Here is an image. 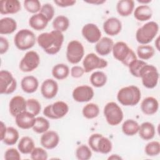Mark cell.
Wrapping results in <instances>:
<instances>
[{
	"mask_svg": "<svg viewBox=\"0 0 160 160\" xmlns=\"http://www.w3.org/2000/svg\"><path fill=\"white\" fill-rule=\"evenodd\" d=\"M62 32L53 30L49 32H42L37 38L38 45L50 55L57 54L61 49L64 42Z\"/></svg>",
	"mask_w": 160,
	"mask_h": 160,
	"instance_id": "6da1fadb",
	"label": "cell"
},
{
	"mask_svg": "<svg viewBox=\"0 0 160 160\" xmlns=\"http://www.w3.org/2000/svg\"><path fill=\"white\" fill-rule=\"evenodd\" d=\"M141 98L139 88L134 85L122 88L117 94L118 101L123 106H134L139 103Z\"/></svg>",
	"mask_w": 160,
	"mask_h": 160,
	"instance_id": "7a4b0ae2",
	"label": "cell"
},
{
	"mask_svg": "<svg viewBox=\"0 0 160 160\" xmlns=\"http://www.w3.org/2000/svg\"><path fill=\"white\" fill-rule=\"evenodd\" d=\"M112 52L114 58L127 67L137 59L133 50L123 41H118L114 44Z\"/></svg>",
	"mask_w": 160,
	"mask_h": 160,
	"instance_id": "3957f363",
	"label": "cell"
},
{
	"mask_svg": "<svg viewBox=\"0 0 160 160\" xmlns=\"http://www.w3.org/2000/svg\"><path fill=\"white\" fill-rule=\"evenodd\" d=\"M159 31V25L155 21H149L138 29L136 32V41L142 45L151 42Z\"/></svg>",
	"mask_w": 160,
	"mask_h": 160,
	"instance_id": "277c9868",
	"label": "cell"
},
{
	"mask_svg": "<svg viewBox=\"0 0 160 160\" xmlns=\"http://www.w3.org/2000/svg\"><path fill=\"white\" fill-rule=\"evenodd\" d=\"M36 41L34 32L28 29L19 30L14 37V43L16 47L21 51L31 49L34 46Z\"/></svg>",
	"mask_w": 160,
	"mask_h": 160,
	"instance_id": "5b68a950",
	"label": "cell"
},
{
	"mask_svg": "<svg viewBox=\"0 0 160 160\" xmlns=\"http://www.w3.org/2000/svg\"><path fill=\"white\" fill-rule=\"evenodd\" d=\"M88 144L93 151L102 154H108L112 148L111 141L101 134H91L88 139Z\"/></svg>",
	"mask_w": 160,
	"mask_h": 160,
	"instance_id": "8992f818",
	"label": "cell"
},
{
	"mask_svg": "<svg viewBox=\"0 0 160 160\" xmlns=\"http://www.w3.org/2000/svg\"><path fill=\"white\" fill-rule=\"evenodd\" d=\"M159 77L157 68L153 65L148 64L143 66L139 74L143 86L148 89H152L157 86Z\"/></svg>",
	"mask_w": 160,
	"mask_h": 160,
	"instance_id": "52a82bcc",
	"label": "cell"
},
{
	"mask_svg": "<svg viewBox=\"0 0 160 160\" xmlns=\"http://www.w3.org/2000/svg\"><path fill=\"white\" fill-rule=\"evenodd\" d=\"M107 122L111 126H117L123 119V112L120 106L114 102H108L103 110Z\"/></svg>",
	"mask_w": 160,
	"mask_h": 160,
	"instance_id": "ba28073f",
	"label": "cell"
},
{
	"mask_svg": "<svg viewBox=\"0 0 160 160\" xmlns=\"http://www.w3.org/2000/svg\"><path fill=\"white\" fill-rule=\"evenodd\" d=\"M69 111L67 103L62 101H56L46 106L43 110V114L51 119H58L65 116Z\"/></svg>",
	"mask_w": 160,
	"mask_h": 160,
	"instance_id": "9c48e42d",
	"label": "cell"
},
{
	"mask_svg": "<svg viewBox=\"0 0 160 160\" xmlns=\"http://www.w3.org/2000/svg\"><path fill=\"white\" fill-rule=\"evenodd\" d=\"M66 58L69 62L76 64L79 63L84 55V48L81 42L77 40L70 41L66 49Z\"/></svg>",
	"mask_w": 160,
	"mask_h": 160,
	"instance_id": "30bf717a",
	"label": "cell"
},
{
	"mask_svg": "<svg viewBox=\"0 0 160 160\" xmlns=\"http://www.w3.org/2000/svg\"><path fill=\"white\" fill-rule=\"evenodd\" d=\"M17 88V81L12 74L7 70L0 71V93L1 94H10Z\"/></svg>",
	"mask_w": 160,
	"mask_h": 160,
	"instance_id": "8fae6325",
	"label": "cell"
},
{
	"mask_svg": "<svg viewBox=\"0 0 160 160\" xmlns=\"http://www.w3.org/2000/svg\"><path fill=\"white\" fill-rule=\"evenodd\" d=\"M40 63V58L38 52L34 51H28L19 62V69L24 72H29L36 69Z\"/></svg>",
	"mask_w": 160,
	"mask_h": 160,
	"instance_id": "7c38bea8",
	"label": "cell"
},
{
	"mask_svg": "<svg viewBox=\"0 0 160 160\" xmlns=\"http://www.w3.org/2000/svg\"><path fill=\"white\" fill-rule=\"evenodd\" d=\"M108 62L103 58H101L94 53H89L82 61L84 72L88 73L96 69H103L108 66Z\"/></svg>",
	"mask_w": 160,
	"mask_h": 160,
	"instance_id": "4fadbf2b",
	"label": "cell"
},
{
	"mask_svg": "<svg viewBox=\"0 0 160 160\" xmlns=\"http://www.w3.org/2000/svg\"><path fill=\"white\" fill-rule=\"evenodd\" d=\"M94 94L93 89L88 85H82L76 87L72 93L74 100L78 102L89 101L94 97Z\"/></svg>",
	"mask_w": 160,
	"mask_h": 160,
	"instance_id": "5bb4252c",
	"label": "cell"
},
{
	"mask_svg": "<svg viewBox=\"0 0 160 160\" xmlns=\"http://www.w3.org/2000/svg\"><path fill=\"white\" fill-rule=\"evenodd\" d=\"M81 33L84 38L90 43L97 42L101 38V32L98 26L93 23L84 25Z\"/></svg>",
	"mask_w": 160,
	"mask_h": 160,
	"instance_id": "9a60e30c",
	"label": "cell"
},
{
	"mask_svg": "<svg viewBox=\"0 0 160 160\" xmlns=\"http://www.w3.org/2000/svg\"><path fill=\"white\" fill-rule=\"evenodd\" d=\"M16 125L21 129H28L32 128L35 123V116L28 111H23L15 117Z\"/></svg>",
	"mask_w": 160,
	"mask_h": 160,
	"instance_id": "2e32d148",
	"label": "cell"
},
{
	"mask_svg": "<svg viewBox=\"0 0 160 160\" xmlns=\"http://www.w3.org/2000/svg\"><path fill=\"white\" fill-rule=\"evenodd\" d=\"M58 84L52 79L44 80L41 86V92L46 99L54 98L58 92Z\"/></svg>",
	"mask_w": 160,
	"mask_h": 160,
	"instance_id": "e0dca14e",
	"label": "cell"
},
{
	"mask_svg": "<svg viewBox=\"0 0 160 160\" xmlns=\"http://www.w3.org/2000/svg\"><path fill=\"white\" fill-rule=\"evenodd\" d=\"M41 144L47 149H52L55 148L59 144V134L54 131H47L42 133L40 139Z\"/></svg>",
	"mask_w": 160,
	"mask_h": 160,
	"instance_id": "ac0fdd59",
	"label": "cell"
},
{
	"mask_svg": "<svg viewBox=\"0 0 160 160\" xmlns=\"http://www.w3.org/2000/svg\"><path fill=\"white\" fill-rule=\"evenodd\" d=\"M10 114L16 117L18 114L27 110L26 100L21 96H15L11 98L9 104Z\"/></svg>",
	"mask_w": 160,
	"mask_h": 160,
	"instance_id": "d6986e66",
	"label": "cell"
},
{
	"mask_svg": "<svg viewBox=\"0 0 160 160\" xmlns=\"http://www.w3.org/2000/svg\"><path fill=\"white\" fill-rule=\"evenodd\" d=\"M122 23L121 21L114 17L109 18L103 23V29L105 33L109 36L118 35L121 31Z\"/></svg>",
	"mask_w": 160,
	"mask_h": 160,
	"instance_id": "ffe728a7",
	"label": "cell"
},
{
	"mask_svg": "<svg viewBox=\"0 0 160 160\" xmlns=\"http://www.w3.org/2000/svg\"><path fill=\"white\" fill-rule=\"evenodd\" d=\"M21 3L18 0H2L0 1L1 14H16L21 10Z\"/></svg>",
	"mask_w": 160,
	"mask_h": 160,
	"instance_id": "44dd1931",
	"label": "cell"
},
{
	"mask_svg": "<svg viewBox=\"0 0 160 160\" xmlns=\"http://www.w3.org/2000/svg\"><path fill=\"white\" fill-rule=\"evenodd\" d=\"M159 109V102L154 97H147L141 103V109L146 115H152L157 112Z\"/></svg>",
	"mask_w": 160,
	"mask_h": 160,
	"instance_id": "7402d4cb",
	"label": "cell"
},
{
	"mask_svg": "<svg viewBox=\"0 0 160 160\" xmlns=\"http://www.w3.org/2000/svg\"><path fill=\"white\" fill-rule=\"evenodd\" d=\"M113 46L114 42L112 39L108 37H103L96 42L95 50L101 56H107L112 51Z\"/></svg>",
	"mask_w": 160,
	"mask_h": 160,
	"instance_id": "603a6c76",
	"label": "cell"
},
{
	"mask_svg": "<svg viewBox=\"0 0 160 160\" xmlns=\"http://www.w3.org/2000/svg\"><path fill=\"white\" fill-rule=\"evenodd\" d=\"M49 22V21L41 12L32 15L29 19V26L36 31H41L45 29Z\"/></svg>",
	"mask_w": 160,
	"mask_h": 160,
	"instance_id": "cb8c5ba5",
	"label": "cell"
},
{
	"mask_svg": "<svg viewBox=\"0 0 160 160\" xmlns=\"http://www.w3.org/2000/svg\"><path fill=\"white\" fill-rule=\"evenodd\" d=\"M21 86L24 92L26 93H33L38 89L39 82L36 77L33 76H26L22 79Z\"/></svg>",
	"mask_w": 160,
	"mask_h": 160,
	"instance_id": "d4e9b609",
	"label": "cell"
},
{
	"mask_svg": "<svg viewBox=\"0 0 160 160\" xmlns=\"http://www.w3.org/2000/svg\"><path fill=\"white\" fill-rule=\"evenodd\" d=\"M138 134L141 139L145 141L151 140L156 134L155 127L150 122H144L139 125Z\"/></svg>",
	"mask_w": 160,
	"mask_h": 160,
	"instance_id": "484cf974",
	"label": "cell"
},
{
	"mask_svg": "<svg viewBox=\"0 0 160 160\" xmlns=\"http://www.w3.org/2000/svg\"><path fill=\"white\" fill-rule=\"evenodd\" d=\"M134 8V2L132 0H120L116 4L117 12L122 17H127L131 15Z\"/></svg>",
	"mask_w": 160,
	"mask_h": 160,
	"instance_id": "4316f807",
	"label": "cell"
},
{
	"mask_svg": "<svg viewBox=\"0 0 160 160\" xmlns=\"http://www.w3.org/2000/svg\"><path fill=\"white\" fill-rule=\"evenodd\" d=\"M17 29V22L12 18L6 17L0 20V34H12Z\"/></svg>",
	"mask_w": 160,
	"mask_h": 160,
	"instance_id": "83f0119b",
	"label": "cell"
},
{
	"mask_svg": "<svg viewBox=\"0 0 160 160\" xmlns=\"http://www.w3.org/2000/svg\"><path fill=\"white\" fill-rule=\"evenodd\" d=\"M152 16V11L148 5L138 6L134 11V18L139 21H146L149 20Z\"/></svg>",
	"mask_w": 160,
	"mask_h": 160,
	"instance_id": "f1b7e54d",
	"label": "cell"
},
{
	"mask_svg": "<svg viewBox=\"0 0 160 160\" xmlns=\"http://www.w3.org/2000/svg\"><path fill=\"white\" fill-rule=\"evenodd\" d=\"M34 148V142L33 139L29 136L22 137L18 144V150L24 154H31Z\"/></svg>",
	"mask_w": 160,
	"mask_h": 160,
	"instance_id": "f546056e",
	"label": "cell"
},
{
	"mask_svg": "<svg viewBox=\"0 0 160 160\" xmlns=\"http://www.w3.org/2000/svg\"><path fill=\"white\" fill-rule=\"evenodd\" d=\"M69 74V67L63 63L57 64L52 69V76L58 80H62L66 79Z\"/></svg>",
	"mask_w": 160,
	"mask_h": 160,
	"instance_id": "4dcf8cb0",
	"label": "cell"
},
{
	"mask_svg": "<svg viewBox=\"0 0 160 160\" xmlns=\"http://www.w3.org/2000/svg\"><path fill=\"white\" fill-rule=\"evenodd\" d=\"M122 132L128 136H132L138 132L139 124L137 121L133 119L126 120L122 125Z\"/></svg>",
	"mask_w": 160,
	"mask_h": 160,
	"instance_id": "1f68e13d",
	"label": "cell"
},
{
	"mask_svg": "<svg viewBox=\"0 0 160 160\" xmlns=\"http://www.w3.org/2000/svg\"><path fill=\"white\" fill-rule=\"evenodd\" d=\"M19 138V132L13 127H8L2 141L8 146L15 144Z\"/></svg>",
	"mask_w": 160,
	"mask_h": 160,
	"instance_id": "d6a6232c",
	"label": "cell"
},
{
	"mask_svg": "<svg viewBox=\"0 0 160 160\" xmlns=\"http://www.w3.org/2000/svg\"><path fill=\"white\" fill-rule=\"evenodd\" d=\"M137 55L141 60L151 59L155 54L154 48L150 45H140L137 48Z\"/></svg>",
	"mask_w": 160,
	"mask_h": 160,
	"instance_id": "836d02e7",
	"label": "cell"
},
{
	"mask_svg": "<svg viewBox=\"0 0 160 160\" xmlns=\"http://www.w3.org/2000/svg\"><path fill=\"white\" fill-rule=\"evenodd\" d=\"M69 26V19L63 15H59L56 17L52 21V27L54 30L61 32L66 31Z\"/></svg>",
	"mask_w": 160,
	"mask_h": 160,
	"instance_id": "e575fe53",
	"label": "cell"
},
{
	"mask_svg": "<svg viewBox=\"0 0 160 160\" xmlns=\"http://www.w3.org/2000/svg\"><path fill=\"white\" fill-rule=\"evenodd\" d=\"M91 84L96 88H101L104 86L107 82V76L106 74L100 71L94 72L89 78Z\"/></svg>",
	"mask_w": 160,
	"mask_h": 160,
	"instance_id": "d590c367",
	"label": "cell"
},
{
	"mask_svg": "<svg viewBox=\"0 0 160 160\" xmlns=\"http://www.w3.org/2000/svg\"><path fill=\"white\" fill-rule=\"evenodd\" d=\"M84 118L91 119L96 118L99 114V108L96 104L91 102L85 105L82 110Z\"/></svg>",
	"mask_w": 160,
	"mask_h": 160,
	"instance_id": "8d00e7d4",
	"label": "cell"
},
{
	"mask_svg": "<svg viewBox=\"0 0 160 160\" xmlns=\"http://www.w3.org/2000/svg\"><path fill=\"white\" fill-rule=\"evenodd\" d=\"M50 124L48 120L43 117L36 118V121L33 126L32 130L38 134H41L48 131Z\"/></svg>",
	"mask_w": 160,
	"mask_h": 160,
	"instance_id": "74e56055",
	"label": "cell"
},
{
	"mask_svg": "<svg viewBox=\"0 0 160 160\" xmlns=\"http://www.w3.org/2000/svg\"><path fill=\"white\" fill-rule=\"evenodd\" d=\"M76 156L79 160H88L92 156L91 149L85 144L80 145L76 150Z\"/></svg>",
	"mask_w": 160,
	"mask_h": 160,
	"instance_id": "f35d334b",
	"label": "cell"
},
{
	"mask_svg": "<svg viewBox=\"0 0 160 160\" xmlns=\"http://www.w3.org/2000/svg\"><path fill=\"white\" fill-rule=\"evenodd\" d=\"M146 64L147 63L145 61L136 59V60L133 61L128 66L130 73L136 78H139L140 72L143 66Z\"/></svg>",
	"mask_w": 160,
	"mask_h": 160,
	"instance_id": "ab89813d",
	"label": "cell"
},
{
	"mask_svg": "<svg viewBox=\"0 0 160 160\" xmlns=\"http://www.w3.org/2000/svg\"><path fill=\"white\" fill-rule=\"evenodd\" d=\"M145 153L149 156H156L160 153V143L156 141L148 142L144 148Z\"/></svg>",
	"mask_w": 160,
	"mask_h": 160,
	"instance_id": "60d3db41",
	"label": "cell"
},
{
	"mask_svg": "<svg viewBox=\"0 0 160 160\" xmlns=\"http://www.w3.org/2000/svg\"><path fill=\"white\" fill-rule=\"evenodd\" d=\"M24 7L28 12L36 14L40 11L41 5L38 0H26L24 1Z\"/></svg>",
	"mask_w": 160,
	"mask_h": 160,
	"instance_id": "b9f144b4",
	"label": "cell"
},
{
	"mask_svg": "<svg viewBox=\"0 0 160 160\" xmlns=\"http://www.w3.org/2000/svg\"><path fill=\"white\" fill-rule=\"evenodd\" d=\"M27 111L32 113L35 116L38 115L41 110V105L40 102L35 99L30 98L26 100Z\"/></svg>",
	"mask_w": 160,
	"mask_h": 160,
	"instance_id": "7bdbcfd3",
	"label": "cell"
},
{
	"mask_svg": "<svg viewBox=\"0 0 160 160\" xmlns=\"http://www.w3.org/2000/svg\"><path fill=\"white\" fill-rule=\"evenodd\" d=\"M30 154L31 158L33 160H46L48 158L47 151L39 147L34 148Z\"/></svg>",
	"mask_w": 160,
	"mask_h": 160,
	"instance_id": "ee69618b",
	"label": "cell"
},
{
	"mask_svg": "<svg viewBox=\"0 0 160 160\" xmlns=\"http://www.w3.org/2000/svg\"><path fill=\"white\" fill-rule=\"evenodd\" d=\"M39 12H41L44 16H45L46 18L48 19V20L50 21L51 19H52L54 16L55 10L54 7L51 4L46 3L41 6Z\"/></svg>",
	"mask_w": 160,
	"mask_h": 160,
	"instance_id": "f6af8a7d",
	"label": "cell"
},
{
	"mask_svg": "<svg viewBox=\"0 0 160 160\" xmlns=\"http://www.w3.org/2000/svg\"><path fill=\"white\" fill-rule=\"evenodd\" d=\"M4 159L6 160H20L21 155L19 151L15 148H10L7 149L4 153Z\"/></svg>",
	"mask_w": 160,
	"mask_h": 160,
	"instance_id": "bcb514c9",
	"label": "cell"
},
{
	"mask_svg": "<svg viewBox=\"0 0 160 160\" xmlns=\"http://www.w3.org/2000/svg\"><path fill=\"white\" fill-rule=\"evenodd\" d=\"M84 72V68L79 66H74L71 69V75L74 78H79L82 77Z\"/></svg>",
	"mask_w": 160,
	"mask_h": 160,
	"instance_id": "7dc6e473",
	"label": "cell"
},
{
	"mask_svg": "<svg viewBox=\"0 0 160 160\" xmlns=\"http://www.w3.org/2000/svg\"><path fill=\"white\" fill-rule=\"evenodd\" d=\"M9 44L8 39L2 36L0 37V54L6 53L9 49Z\"/></svg>",
	"mask_w": 160,
	"mask_h": 160,
	"instance_id": "c3c4849f",
	"label": "cell"
},
{
	"mask_svg": "<svg viewBox=\"0 0 160 160\" xmlns=\"http://www.w3.org/2000/svg\"><path fill=\"white\" fill-rule=\"evenodd\" d=\"M54 2L58 6L61 8H66L74 5L76 1L74 0H56L54 1Z\"/></svg>",
	"mask_w": 160,
	"mask_h": 160,
	"instance_id": "681fc988",
	"label": "cell"
},
{
	"mask_svg": "<svg viewBox=\"0 0 160 160\" xmlns=\"http://www.w3.org/2000/svg\"><path fill=\"white\" fill-rule=\"evenodd\" d=\"M7 130V128L5 125V124L2 122L1 121V128H0V139L2 141V140L3 139V138L5 135V133L6 132Z\"/></svg>",
	"mask_w": 160,
	"mask_h": 160,
	"instance_id": "f907efd6",
	"label": "cell"
},
{
	"mask_svg": "<svg viewBox=\"0 0 160 160\" xmlns=\"http://www.w3.org/2000/svg\"><path fill=\"white\" fill-rule=\"evenodd\" d=\"M86 2L90 3V4H93L95 5H100L106 2L104 0H90V1H86Z\"/></svg>",
	"mask_w": 160,
	"mask_h": 160,
	"instance_id": "816d5d0a",
	"label": "cell"
},
{
	"mask_svg": "<svg viewBox=\"0 0 160 160\" xmlns=\"http://www.w3.org/2000/svg\"><path fill=\"white\" fill-rule=\"evenodd\" d=\"M108 159H122V158L120 157L119 155L118 154H112L111 156H109L108 158Z\"/></svg>",
	"mask_w": 160,
	"mask_h": 160,
	"instance_id": "f5cc1de1",
	"label": "cell"
},
{
	"mask_svg": "<svg viewBox=\"0 0 160 160\" xmlns=\"http://www.w3.org/2000/svg\"><path fill=\"white\" fill-rule=\"evenodd\" d=\"M138 2L141 3V4H143V5H147V4L151 2V0H138Z\"/></svg>",
	"mask_w": 160,
	"mask_h": 160,
	"instance_id": "db71d44e",
	"label": "cell"
},
{
	"mask_svg": "<svg viewBox=\"0 0 160 160\" xmlns=\"http://www.w3.org/2000/svg\"><path fill=\"white\" fill-rule=\"evenodd\" d=\"M155 46L156 47L157 50L159 51V37H158L155 40Z\"/></svg>",
	"mask_w": 160,
	"mask_h": 160,
	"instance_id": "11a10c76",
	"label": "cell"
}]
</instances>
